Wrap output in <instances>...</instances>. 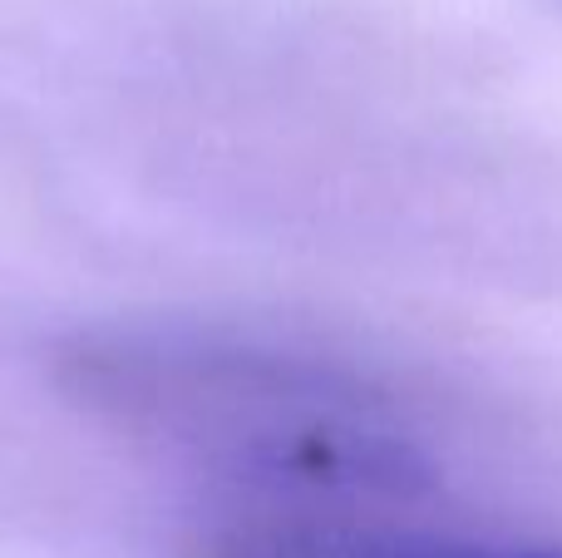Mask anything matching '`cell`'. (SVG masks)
<instances>
[{
    "label": "cell",
    "instance_id": "cell-1",
    "mask_svg": "<svg viewBox=\"0 0 562 558\" xmlns=\"http://www.w3.org/2000/svg\"><path fill=\"white\" fill-rule=\"evenodd\" d=\"M59 381L94 415L193 450L227 480L330 500H419L435 465L385 391L321 356L207 332H89Z\"/></svg>",
    "mask_w": 562,
    "mask_h": 558
},
{
    "label": "cell",
    "instance_id": "cell-2",
    "mask_svg": "<svg viewBox=\"0 0 562 558\" xmlns=\"http://www.w3.org/2000/svg\"><path fill=\"white\" fill-rule=\"evenodd\" d=\"M193 558H562L553 544L449 539L415 529H336V524H267L207 539Z\"/></svg>",
    "mask_w": 562,
    "mask_h": 558
}]
</instances>
